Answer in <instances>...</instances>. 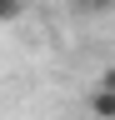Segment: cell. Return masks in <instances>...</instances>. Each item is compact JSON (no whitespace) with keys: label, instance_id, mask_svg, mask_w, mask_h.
<instances>
[{"label":"cell","instance_id":"3957f363","mask_svg":"<svg viewBox=\"0 0 115 120\" xmlns=\"http://www.w3.org/2000/svg\"><path fill=\"white\" fill-rule=\"evenodd\" d=\"M80 5H95V10H110L115 0H80Z\"/></svg>","mask_w":115,"mask_h":120},{"label":"cell","instance_id":"6da1fadb","mask_svg":"<svg viewBox=\"0 0 115 120\" xmlns=\"http://www.w3.org/2000/svg\"><path fill=\"white\" fill-rule=\"evenodd\" d=\"M90 115H95V120H115V85H105V80L95 85V95H90Z\"/></svg>","mask_w":115,"mask_h":120},{"label":"cell","instance_id":"277c9868","mask_svg":"<svg viewBox=\"0 0 115 120\" xmlns=\"http://www.w3.org/2000/svg\"><path fill=\"white\" fill-rule=\"evenodd\" d=\"M105 85H115V70H110V75H105Z\"/></svg>","mask_w":115,"mask_h":120},{"label":"cell","instance_id":"7a4b0ae2","mask_svg":"<svg viewBox=\"0 0 115 120\" xmlns=\"http://www.w3.org/2000/svg\"><path fill=\"white\" fill-rule=\"evenodd\" d=\"M20 15H25V0H0V25L20 20Z\"/></svg>","mask_w":115,"mask_h":120}]
</instances>
